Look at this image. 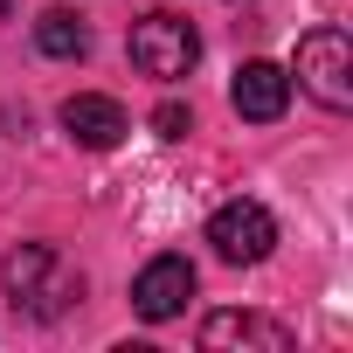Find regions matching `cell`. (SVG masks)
<instances>
[{
    "label": "cell",
    "instance_id": "cell-1",
    "mask_svg": "<svg viewBox=\"0 0 353 353\" xmlns=\"http://www.w3.org/2000/svg\"><path fill=\"white\" fill-rule=\"evenodd\" d=\"M0 277H8V298H14L28 319H56V312H70V298H83V277L63 263L56 243H21V250H8Z\"/></svg>",
    "mask_w": 353,
    "mask_h": 353
},
{
    "label": "cell",
    "instance_id": "cell-2",
    "mask_svg": "<svg viewBox=\"0 0 353 353\" xmlns=\"http://www.w3.org/2000/svg\"><path fill=\"white\" fill-rule=\"evenodd\" d=\"M132 63H139V77H152V83H181V77L201 63L194 21H181V14H145V21L132 28Z\"/></svg>",
    "mask_w": 353,
    "mask_h": 353
},
{
    "label": "cell",
    "instance_id": "cell-3",
    "mask_svg": "<svg viewBox=\"0 0 353 353\" xmlns=\"http://www.w3.org/2000/svg\"><path fill=\"white\" fill-rule=\"evenodd\" d=\"M298 83L325 111H346L353 104V42H346V28H312L298 42Z\"/></svg>",
    "mask_w": 353,
    "mask_h": 353
},
{
    "label": "cell",
    "instance_id": "cell-4",
    "mask_svg": "<svg viewBox=\"0 0 353 353\" xmlns=\"http://www.w3.org/2000/svg\"><path fill=\"white\" fill-rule=\"evenodd\" d=\"M208 243H215L222 263H263L277 250V215L263 201H222L208 215Z\"/></svg>",
    "mask_w": 353,
    "mask_h": 353
},
{
    "label": "cell",
    "instance_id": "cell-5",
    "mask_svg": "<svg viewBox=\"0 0 353 353\" xmlns=\"http://www.w3.org/2000/svg\"><path fill=\"white\" fill-rule=\"evenodd\" d=\"M194 298V263L188 256H152L139 277H132V312L145 325H166V319H181Z\"/></svg>",
    "mask_w": 353,
    "mask_h": 353
},
{
    "label": "cell",
    "instance_id": "cell-6",
    "mask_svg": "<svg viewBox=\"0 0 353 353\" xmlns=\"http://www.w3.org/2000/svg\"><path fill=\"white\" fill-rule=\"evenodd\" d=\"M229 104H236V118H250V125H277L284 104H291V70H277V63H243L236 83H229Z\"/></svg>",
    "mask_w": 353,
    "mask_h": 353
},
{
    "label": "cell",
    "instance_id": "cell-7",
    "mask_svg": "<svg viewBox=\"0 0 353 353\" xmlns=\"http://www.w3.org/2000/svg\"><path fill=\"white\" fill-rule=\"evenodd\" d=\"M63 132H70L77 145H90V152H111V145L132 132V118H125L118 97H104V90H77V97L63 104Z\"/></svg>",
    "mask_w": 353,
    "mask_h": 353
},
{
    "label": "cell",
    "instance_id": "cell-8",
    "mask_svg": "<svg viewBox=\"0 0 353 353\" xmlns=\"http://www.w3.org/2000/svg\"><path fill=\"white\" fill-rule=\"evenodd\" d=\"M201 346L222 353V346H243V353H291V332L263 312H208L201 319Z\"/></svg>",
    "mask_w": 353,
    "mask_h": 353
},
{
    "label": "cell",
    "instance_id": "cell-9",
    "mask_svg": "<svg viewBox=\"0 0 353 353\" xmlns=\"http://www.w3.org/2000/svg\"><path fill=\"white\" fill-rule=\"evenodd\" d=\"M35 49H42V56H56V63H77V56L90 49V28H83L70 8H49V14L35 21Z\"/></svg>",
    "mask_w": 353,
    "mask_h": 353
},
{
    "label": "cell",
    "instance_id": "cell-10",
    "mask_svg": "<svg viewBox=\"0 0 353 353\" xmlns=\"http://www.w3.org/2000/svg\"><path fill=\"white\" fill-rule=\"evenodd\" d=\"M152 132H159V139H188V132H194V111H188V104H159V111H152Z\"/></svg>",
    "mask_w": 353,
    "mask_h": 353
},
{
    "label": "cell",
    "instance_id": "cell-11",
    "mask_svg": "<svg viewBox=\"0 0 353 353\" xmlns=\"http://www.w3.org/2000/svg\"><path fill=\"white\" fill-rule=\"evenodd\" d=\"M8 14H14V0H0V21H8Z\"/></svg>",
    "mask_w": 353,
    "mask_h": 353
}]
</instances>
